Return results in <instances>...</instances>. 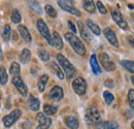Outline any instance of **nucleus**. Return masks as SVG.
<instances>
[{
  "label": "nucleus",
  "instance_id": "obj_1",
  "mask_svg": "<svg viewBox=\"0 0 134 129\" xmlns=\"http://www.w3.org/2000/svg\"><path fill=\"white\" fill-rule=\"evenodd\" d=\"M65 38L69 42V45L71 46V48L74 50V52L81 56L86 55V48H85L84 44L82 42V40L74 34L71 32L65 33Z\"/></svg>",
  "mask_w": 134,
  "mask_h": 129
},
{
  "label": "nucleus",
  "instance_id": "obj_2",
  "mask_svg": "<svg viewBox=\"0 0 134 129\" xmlns=\"http://www.w3.org/2000/svg\"><path fill=\"white\" fill-rule=\"evenodd\" d=\"M85 119H86V122L87 124H89L90 126H96V125H99L101 123V116L99 111L92 106L90 108L85 116Z\"/></svg>",
  "mask_w": 134,
  "mask_h": 129
},
{
  "label": "nucleus",
  "instance_id": "obj_3",
  "mask_svg": "<svg viewBox=\"0 0 134 129\" xmlns=\"http://www.w3.org/2000/svg\"><path fill=\"white\" fill-rule=\"evenodd\" d=\"M57 60L58 62L60 63V66L63 68L64 72L66 73V77L68 79H71L74 74H75V68L74 66L71 64L68 60H67L66 57H64L62 54H58L57 55Z\"/></svg>",
  "mask_w": 134,
  "mask_h": 129
},
{
  "label": "nucleus",
  "instance_id": "obj_4",
  "mask_svg": "<svg viewBox=\"0 0 134 129\" xmlns=\"http://www.w3.org/2000/svg\"><path fill=\"white\" fill-rule=\"evenodd\" d=\"M37 29H38L39 33L43 36V38H44L50 45L53 46V37L51 36L50 31H49V28H48V26H47V24L44 23L43 20L39 19V20L37 21Z\"/></svg>",
  "mask_w": 134,
  "mask_h": 129
},
{
  "label": "nucleus",
  "instance_id": "obj_5",
  "mask_svg": "<svg viewBox=\"0 0 134 129\" xmlns=\"http://www.w3.org/2000/svg\"><path fill=\"white\" fill-rule=\"evenodd\" d=\"M72 88L77 95H84L87 91V83L83 78H76L72 82Z\"/></svg>",
  "mask_w": 134,
  "mask_h": 129
},
{
  "label": "nucleus",
  "instance_id": "obj_6",
  "mask_svg": "<svg viewBox=\"0 0 134 129\" xmlns=\"http://www.w3.org/2000/svg\"><path fill=\"white\" fill-rule=\"evenodd\" d=\"M21 111L20 110H15L12 113L7 116H5L3 118V124L6 128H9L14 123H16V121H18V119L21 117Z\"/></svg>",
  "mask_w": 134,
  "mask_h": 129
},
{
  "label": "nucleus",
  "instance_id": "obj_7",
  "mask_svg": "<svg viewBox=\"0 0 134 129\" xmlns=\"http://www.w3.org/2000/svg\"><path fill=\"white\" fill-rule=\"evenodd\" d=\"M99 59H100V62L102 66L104 67V69L106 71H113L116 69V64L109 59L108 55L105 54V53H101L99 55Z\"/></svg>",
  "mask_w": 134,
  "mask_h": 129
},
{
  "label": "nucleus",
  "instance_id": "obj_8",
  "mask_svg": "<svg viewBox=\"0 0 134 129\" xmlns=\"http://www.w3.org/2000/svg\"><path fill=\"white\" fill-rule=\"evenodd\" d=\"M36 120L38 121V127L37 129H49L52 124V120L50 118L46 117V115L42 113H38L36 116Z\"/></svg>",
  "mask_w": 134,
  "mask_h": 129
},
{
  "label": "nucleus",
  "instance_id": "obj_9",
  "mask_svg": "<svg viewBox=\"0 0 134 129\" xmlns=\"http://www.w3.org/2000/svg\"><path fill=\"white\" fill-rule=\"evenodd\" d=\"M111 16H113L114 21L116 22V24H117L119 27H121L124 30H127L128 29V24H127L126 20L124 19V17L122 16L121 13H119L117 10H113L111 12Z\"/></svg>",
  "mask_w": 134,
  "mask_h": 129
},
{
  "label": "nucleus",
  "instance_id": "obj_10",
  "mask_svg": "<svg viewBox=\"0 0 134 129\" xmlns=\"http://www.w3.org/2000/svg\"><path fill=\"white\" fill-rule=\"evenodd\" d=\"M58 5L63 9V10H65L67 13H69V14H71V15H73V16H76V17H81V12L79 10V9H76L73 5H71V4H68L66 2H64V1H61V0H59L58 1Z\"/></svg>",
  "mask_w": 134,
  "mask_h": 129
},
{
  "label": "nucleus",
  "instance_id": "obj_11",
  "mask_svg": "<svg viewBox=\"0 0 134 129\" xmlns=\"http://www.w3.org/2000/svg\"><path fill=\"white\" fill-rule=\"evenodd\" d=\"M13 84L14 86L17 88V90L22 94V96H26L28 93V89L26 87V85L24 84V82L22 81V79L20 77H14L13 79Z\"/></svg>",
  "mask_w": 134,
  "mask_h": 129
},
{
  "label": "nucleus",
  "instance_id": "obj_12",
  "mask_svg": "<svg viewBox=\"0 0 134 129\" xmlns=\"http://www.w3.org/2000/svg\"><path fill=\"white\" fill-rule=\"evenodd\" d=\"M49 96L52 100H55V101H58V100H61L63 96H64V92L62 90V88L60 86H54L52 89H51L50 93H49Z\"/></svg>",
  "mask_w": 134,
  "mask_h": 129
},
{
  "label": "nucleus",
  "instance_id": "obj_13",
  "mask_svg": "<svg viewBox=\"0 0 134 129\" xmlns=\"http://www.w3.org/2000/svg\"><path fill=\"white\" fill-rule=\"evenodd\" d=\"M104 35H105L106 39L108 40V42H109L111 46H114V47H119V41H118L117 35H116V33L114 32L109 27L104 28Z\"/></svg>",
  "mask_w": 134,
  "mask_h": 129
},
{
  "label": "nucleus",
  "instance_id": "obj_14",
  "mask_svg": "<svg viewBox=\"0 0 134 129\" xmlns=\"http://www.w3.org/2000/svg\"><path fill=\"white\" fill-rule=\"evenodd\" d=\"M65 124L67 127L70 129L79 128V120L74 116H67L65 118Z\"/></svg>",
  "mask_w": 134,
  "mask_h": 129
},
{
  "label": "nucleus",
  "instance_id": "obj_15",
  "mask_svg": "<svg viewBox=\"0 0 134 129\" xmlns=\"http://www.w3.org/2000/svg\"><path fill=\"white\" fill-rule=\"evenodd\" d=\"M18 31L20 33V35L22 36V38L25 40V41H27V42H30L31 41V35H30V32L28 31V29L25 27V26H23V25H20V26H18Z\"/></svg>",
  "mask_w": 134,
  "mask_h": 129
},
{
  "label": "nucleus",
  "instance_id": "obj_16",
  "mask_svg": "<svg viewBox=\"0 0 134 129\" xmlns=\"http://www.w3.org/2000/svg\"><path fill=\"white\" fill-rule=\"evenodd\" d=\"M28 106L30 108L31 111L36 112V111H38L39 108H40V101H39L37 98H35L33 95H30L29 98H28Z\"/></svg>",
  "mask_w": 134,
  "mask_h": 129
},
{
  "label": "nucleus",
  "instance_id": "obj_17",
  "mask_svg": "<svg viewBox=\"0 0 134 129\" xmlns=\"http://www.w3.org/2000/svg\"><path fill=\"white\" fill-rule=\"evenodd\" d=\"M90 64L92 67V70L94 72V74L98 76L101 73V68L99 64H98V61H97V58H96V55H92L91 56V59H90Z\"/></svg>",
  "mask_w": 134,
  "mask_h": 129
},
{
  "label": "nucleus",
  "instance_id": "obj_18",
  "mask_svg": "<svg viewBox=\"0 0 134 129\" xmlns=\"http://www.w3.org/2000/svg\"><path fill=\"white\" fill-rule=\"evenodd\" d=\"M53 46L58 50H61L63 48V40L58 32L53 33Z\"/></svg>",
  "mask_w": 134,
  "mask_h": 129
},
{
  "label": "nucleus",
  "instance_id": "obj_19",
  "mask_svg": "<svg viewBox=\"0 0 134 129\" xmlns=\"http://www.w3.org/2000/svg\"><path fill=\"white\" fill-rule=\"evenodd\" d=\"M86 25H87V27L92 31V32L94 33V34H96V35H99L101 33L100 31V28L92 21V20H87L86 21Z\"/></svg>",
  "mask_w": 134,
  "mask_h": 129
},
{
  "label": "nucleus",
  "instance_id": "obj_20",
  "mask_svg": "<svg viewBox=\"0 0 134 129\" xmlns=\"http://www.w3.org/2000/svg\"><path fill=\"white\" fill-rule=\"evenodd\" d=\"M84 9L89 14L95 13V4L93 0H84Z\"/></svg>",
  "mask_w": 134,
  "mask_h": 129
},
{
  "label": "nucleus",
  "instance_id": "obj_21",
  "mask_svg": "<svg viewBox=\"0 0 134 129\" xmlns=\"http://www.w3.org/2000/svg\"><path fill=\"white\" fill-rule=\"evenodd\" d=\"M30 57H31V52L28 49H24L22 54H21V56H20V61L23 64H26L30 60Z\"/></svg>",
  "mask_w": 134,
  "mask_h": 129
},
{
  "label": "nucleus",
  "instance_id": "obj_22",
  "mask_svg": "<svg viewBox=\"0 0 134 129\" xmlns=\"http://www.w3.org/2000/svg\"><path fill=\"white\" fill-rule=\"evenodd\" d=\"M49 81V77L47 76V74H42L40 78H39V80H38V90L40 91V92H43L44 91V88H46V85H47V83Z\"/></svg>",
  "mask_w": 134,
  "mask_h": 129
},
{
  "label": "nucleus",
  "instance_id": "obj_23",
  "mask_svg": "<svg viewBox=\"0 0 134 129\" xmlns=\"http://www.w3.org/2000/svg\"><path fill=\"white\" fill-rule=\"evenodd\" d=\"M51 68L54 70V72H56V74L58 76V78H59L60 80H64L65 76H64L63 71L61 70V68L59 67V65L57 64V63H55V62H51Z\"/></svg>",
  "mask_w": 134,
  "mask_h": 129
},
{
  "label": "nucleus",
  "instance_id": "obj_24",
  "mask_svg": "<svg viewBox=\"0 0 134 129\" xmlns=\"http://www.w3.org/2000/svg\"><path fill=\"white\" fill-rule=\"evenodd\" d=\"M121 65H122L126 70H128L129 72L134 73V61L123 60V61H121Z\"/></svg>",
  "mask_w": 134,
  "mask_h": 129
},
{
  "label": "nucleus",
  "instance_id": "obj_25",
  "mask_svg": "<svg viewBox=\"0 0 134 129\" xmlns=\"http://www.w3.org/2000/svg\"><path fill=\"white\" fill-rule=\"evenodd\" d=\"M77 25H79V28H80V31H81V34H82V36L84 37L86 40H91V35H90V33L88 32V30H86V28L84 27V25H83V23L81 22V21H79L77 22Z\"/></svg>",
  "mask_w": 134,
  "mask_h": 129
},
{
  "label": "nucleus",
  "instance_id": "obj_26",
  "mask_svg": "<svg viewBox=\"0 0 134 129\" xmlns=\"http://www.w3.org/2000/svg\"><path fill=\"white\" fill-rule=\"evenodd\" d=\"M38 56H39V58H40L42 61H44V62H47V61L50 60V54H49V52L43 48L38 50Z\"/></svg>",
  "mask_w": 134,
  "mask_h": 129
},
{
  "label": "nucleus",
  "instance_id": "obj_27",
  "mask_svg": "<svg viewBox=\"0 0 134 129\" xmlns=\"http://www.w3.org/2000/svg\"><path fill=\"white\" fill-rule=\"evenodd\" d=\"M9 71H10V73H12L14 77H19V76H20V65H19V63L13 62L12 65H10Z\"/></svg>",
  "mask_w": 134,
  "mask_h": 129
},
{
  "label": "nucleus",
  "instance_id": "obj_28",
  "mask_svg": "<svg viewBox=\"0 0 134 129\" xmlns=\"http://www.w3.org/2000/svg\"><path fill=\"white\" fill-rule=\"evenodd\" d=\"M58 111V108L57 106H53V105H51V104H44V106H43V112L46 115H54V114H56V112Z\"/></svg>",
  "mask_w": 134,
  "mask_h": 129
},
{
  "label": "nucleus",
  "instance_id": "obj_29",
  "mask_svg": "<svg viewBox=\"0 0 134 129\" xmlns=\"http://www.w3.org/2000/svg\"><path fill=\"white\" fill-rule=\"evenodd\" d=\"M10 34H12V29H10V26L9 25H5L4 28H3V33H2V36H3V39L5 41H8L9 38H10Z\"/></svg>",
  "mask_w": 134,
  "mask_h": 129
},
{
  "label": "nucleus",
  "instance_id": "obj_30",
  "mask_svg": "<svg viewBox=\"0 0 134 129\" xmlns=\"http://www.w3.org/2000/svg\"><path fill=\"white\" fill-rule=\"evenodd\" d=\"M29 6L33 9L35 13H37L38 15H40V14L42 13V9H41V7H40L39 3H38V2H36V1H30V2H29Z\"/></svg>",
  "mask_w": 134,
  "mask_h": 129
},
{
  "label": "nucleus",
  "instance_id": "obj_31",
  "mask_svg": "<svg viewBox=\"0 0 134 129\" xmlns=\"http://www.w3.org/2000/svg\"><path fill=\"white\" fill-rule=\"evenodd\" d=\"M0 80H1V85H5L8 80V76L6 73V70L3 66H1V71H0Z\"/></svg>",
  "mask_w": 134,
  "mask_h": 129
},
{
  "label": "nucleus",
  "instance_id": "obj_32",
  "mask_svg": "<svg viewBox=\"0 0 134 129\" xmlns=\"http://www.w3.org/2000/svg\"><path fill=\"white\" fill-rule=\"evenodd\" d=\"M10 19H12V21H13L15 24H18V23L21 22V19H22V18H21V15H20V13H19L18 9H14V10H13Z\"/></svg>",
  "mask_w": 134,
  "mask_h": 129
},
{
  "label": "nucleus",
  "instance_id": "obj_33",
  "mask_svg": "<svg viewBox=\"0 0 134 129\" xmlns=\"http://www.w3.org/2000/svg\"><path fill=\"white\" fill-rule=\"evenodd\" d=\"M103 97H104V99H105L106 104H111V102H113L114 99H115V96H114L109 91H104V92H103Z\"/></svg>",
  "mask_w": 134,
  "mask_h": 129
},
{
  "label": "nucleus",
  "instance_id": "obj_34",
  "mask_svg": "<svg viewBox=\"0 0 134 129\" xmlns=\"http://www.w3.org/2000/svg\"><path fill=\"white\" fill-rule=\"evenodd\" d=\"M44 9H46L47 14H48L50 17H52V18H56V17H57V12L55 10V8H54L52 5L47 4V5L44 6Z\"/></svg>",
  "mask_w": 134,
  "mask_h": 129
},
{
  "label": "nucleus",
  "instance_id": "obj_35",
  "mask_svg": "<svg viewBox=\"0 0 134 129\" xmlns=\"http://www.w3.org/2000/svg\"><path fill=\"white\" fill-rule=\"evenodd\" d=\"M128 100H129V104L131 106V109L134 111V90H129L128 92Z\"/></svg>",
  "mask_w": 134,
  "mask_h": 129
},
{
  "label": "nucleus",
  "instance_id": "obj_36",
  "mask_svg": "<svg viewBox=\"0 0 134 129\" xmlns=\"http://www.w3.org/2000/svg\"><path fill=\"white\" fill-rule=\"evenodd\" d=\"M96 4H97V8L100 12V14H102V15H106L107 14V9H106V7L103 5V3L101 1H97Z\"/></svg>",
  "mask_w": 134,
  "mask_h": 129
},
{
  "label": "nucleus",
  "instance_id": "obj_37",
  "mask_svg": "<svg viewBox=\"0 0 134 129\" xmlns=\"http://www.w3.org/2000/svg\"><path fill=\"white\" fill-rule=\"evenodd\" d=\"M96 129H109V124L107 122H101L99 125H97Z\"/></svg>",
  "mask_w": 134,
  "mask_h": 129
},
{
  "label": "nucleus",
  "instance_id": "obj_38",
  "mask_svg": "<svg viewBox=\"0 0 134 129\" xmlns=\"http://www.w3.org/2000/svg\"><path fill=\"white\" fill-rule=\"evenodd\" d=\"M68 27H69V29L72 31V33H76V28H75V26L73 25V23L71 22V21H68Z\"/></svg>",
  "mask_w": 134,
  "mask_h": 129
},
{
  "label": "nucleus",
  "instance_id": "obj_39",
  "mask_svg": "<svg viewBox=\"0 0 134 129\" xmlns=\"http://www.w3.org/2000/svg\"><path fill=\"white\" fill-rule=\"evenodd\" d=\"M104 85H105L107 88H113V87L115 86V84H114L113 80H107V81L104 83Z\"/></svg>",
  "mask_w": 134,
  "mask_h": 129
},
{
  "label": "nucleus",
  "instance_id": "obj_40",
  "mask_svg": "<svg viewBox=\"0 0 134 129\" xmlns=\"http://www.w3.org/2000/svg\"><path fill=\"white\" fill-rule=\"evenodd\" d=\"M109 129H119V125L116 121H113L109 123Z\"/></svg>",
  "mask_w": 134,
  "mask_h": 129
},
{
  "label": "nucleus",
  "instance_id": "obj_41",
  "mask_svg": "<svg viewBox=\"0 0 134 129\" xmlns=\"http://www.w3.org/2000/svg\"><path fill=\"white\" fill-rule=\"evenodd\" d=\"M127 40H128V42L130 44V46L134 49V38L133 37H132V36H128V37H127Z\"/></svg>",
  "mask_w": 134,
  "mask_h": 129
},
{
  "label": "nucleus",
  "instance_id": "obj_42",
  "mask_svg": "<svg viewBox=\"0 0 134 129\" xmlns=\"http://www.w3.org/2000/svg\"><path fill=\"white\" fill-rule=\"evenodd\" d=\"M61 1H64V2H66V3H68V4H71V5H73V4H74L73 0H61Z\"/></svg>",
  "mask_w": 134,
  "mask_h": 129
},
{
  "label": "nucleus",
  "instance_id": "obj_43",
  "mask_svg": "<svg viewBox=\"0 0 134 129\" xmlns=\"http://www.w3.org/2000/svg\"><path fill=\"white\" fill-rule=\"evenodd\" d=\"M128 7H129V8H131V9H132V8H133L134 6H133V4H128Z\"/></svg>",
  "mask_w": 134,
  "mask_h": 129
},
{
  "label": "nucleus",
  "instance_id": "obj_44",
  "mask_svg": "<svg viewBox=\"0 0 134 129\" xmlns=\"http://www.w3.org/2000/svg\"><path fill=\"white\" fill-rule=\"evenodd\" d=\"M131 81H132V83H133V85H134V76L133 77H131Z\"/></svg>",
  "mask_w": 134,
  "mask_h": 129
},
{
  "label": "nucleus",
  "instance_id": "obj_45",
  "mask_svg": "<svg viewBox=\"0 0 134 129\" xmlns=\"http://www.w3.org/2000/svg\"><path fill=\"white\" fill-rule=\"evenodd\" d=\"M131 18H132V20H133V22H134V14H132V15H131Z\"/></svg>",
  "mask_w": 134,
  "mask_h": 129
},
{
  "label": "nucleus",
  "instance_id": "obj_46",
  "mask_svg": "<svg viewBox=\"0 0 134 129\" xmlns=\"http://www.w3.org/2000/svg\"><path fill=\"white\" fill-rule=\"evenodd\" d=\"M132 128L134 129V121H133V122H132Z\"/></svg>",
  "mask_w": 134,
  "mask_h": 129
}]
</instances>
